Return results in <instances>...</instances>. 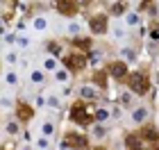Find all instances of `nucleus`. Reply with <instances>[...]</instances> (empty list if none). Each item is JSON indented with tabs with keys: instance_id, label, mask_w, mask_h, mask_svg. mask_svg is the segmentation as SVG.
Masks as SVG:
<instances>
[{
	"instance_id": "1",
	"label": "nucleus",
	"mask_w": 159,
	"mask_h": 150,
	"mask_svg": "<svg viewBox=\"0 0 159 150\" xmlns=\"http://www.w3.org/2000/svg\"><path fill=\"white\" fill-rule=\"evenodd\" d=\"M70 118L80 125H91L93 118H96V111H89V107H86L84 100H77L73 105V109H70Z\"/></svg>"
},
{
	"instance_id": "2",
	"label": "nucleus",
	"mask_w": 159,
	"mask_h": 150,
	"mask_svg": "<svg viewBox=\"0 0 159 150\" xmlns=\"http://www.w3.org/2000/svg\"><path fill=\"white\" fill-rule=\"evenodd\" d=\"M61 61L68 70H80V68H84L86 57H84V52H68V55H64Z\"/></svg>"
},
{
	"instance_id": "3",
	"label": "nucleus",
	"mask_w": 159,
	"mask_h": 150,
	"mask_svg": "<svg viewBox=\"0 0 159 150\" xmlns=\"http://www.w3.org/2000/svg\"><path fill=\"white\" fill-rule=\"evenodd\" d=\"M129 89H132L134 93L143 96L148 91V75L146 73H132L129 75Z\"/></svg>"
},
{
	"instance_id": "4",
	"label": "nucleus",
	"mask_w": 159,
	"mask_h": 150,
	"mask_svg": "<svg viewBox=\"0 0 159 150\" xmlns=\"http://www.w3.org/2000/svg\"><path fill=\"white\" fill-rule=\"evenodd\" d=\"M89 25H91L93 34H105V30H107V16H105V14H96Z\"/></svg>"
},
{
	"instance_id": "5",
	"label": "nucleus",
	"mask_w": 159,
	"mask_h": 150,
	"mask_svg": "<svg viewBox=\"0 0 159 150\" xmlns=\"http://www.w3.org/2000/svg\"><path fill=\"white\" fill-rule=\"evenodd\" d=\"M109 75H111V77H116V80H123V77L127 75V66H125V61H111V64H109Z\"/></svg>"
},
{
	"instance_id": "6",
	"label": "nucleus",
	"mask_w": 159,
	"mask_h": 150,
	"mask_svg": "<svg viewBox=\"0 0 159 150\" xmlns=\"http://www.w3.org/2000/svg\"><path fill=\"white\" fill-rule=\"evenodd\" d=\"M64 148H86V139L84 137H77V134H68L64 139Z\"/></svg>"
},
{
	"instance_id": "7",
	"label": "nucleus",
	"mask_w": 159,
	"mask_h": 150,
	"mask_svg": "<svg viewBox=\"0 0 159 150\" xmlns=\"http://www.w3.org/2000/svg\"><path fill=\"white\" fill-rule=\"evenodd\" d=\"M57 9H59L64 16H73L75 14V2L73 0H57Z\"/></svg>"
},
{
	"instance_id": "8",
	"label": "nucleus",
	"mask_w": 159,
	"mask_h": 150,
	"mask_svg": "<svg viewBox=\"0 0 159 150\" xmlns=\"http://www.w3.org/2000/svg\"><path fill=\"white\" fill-rule=\"evenodd\" d=\"M141 137L146 139V141H152V143H157V141H159L157 130H155V127H150V125H143V127H141Z\"/></svg>"
},
{
	"instance_id": "9",
	"label": "nucleus",
	"mask_w": 159,
	"mask_h": 150,
	"mask_svg": "<svg viewBox=\"0 0 159 150\" xmlns=\"http://www.w3.org/2000/svg\"><path fill=\"white\" fill-rule=\"evenodd\" d=\"M146 118H148V109L146 107H136V109L132 111V120L134 123H143Z\"/></svg>"
},
{
	"instance_id": "10",
	"label": "nucleus",
	"mask_w": 159,
	"mask_h": 150,
	"mask_svg": "<svg viewBox=\"0 0 159 150\" xmlns=\"http://www.w3.org/2000/svg\"><path fill=\"white\" fill-rule=\"evenodd\" d=\"M80 96H82L84 100H93V98H98V89H93V87L86 84V87L80 89Z\"/></svg>"
},
{
	"instance_id": "11",
	"label": "nucleus",
	"mask_w": 159,
	"mask_h": 150,
	"mask_svg": "<svg viewBox=\"0 0 159 150\" xmlns=\"http://www.w3.org/2000/svg\"><path fill=\"white\" fill-rule=\"evenodd\" d=\"M32 107H27V105H18V120H30L32 118Z\"/></svg>"
},
{
	"instance_id": "12",
	"label": "nucleus",
	"mask_w": 159,
	"mask_h": 150,
	"mask_svg": "<svg viewBox=\"0 0 159 150\" xmlns=\"http://www.w3.org/2000/svg\"><path fill=\"white\" fill-rule=\"evenodd\" d=\"M125 141H127V143H125L127 148H139V146H141V139H139V137H127Z\"/></svg>"
},
{
	"instance_id": "13",
	"label": "nucleus",
	"mask_w": 159,
	"mask_h": 150,
	"mask_svg": "<svg viewBox=\"0 0 159 150\" xmlns=\"http://www.w3.org/2000/svg\"><path fill=\"white\" fill-rule=\"evenodd\" d=\"M48 50H50V52H52V55H61V48L57 46L55 41H50V43H48Z\"/></svg>"
},
{
	"instance_id": "14",
	"label": "nucleus",
	"mask_w": 159,
	"mask_h": 150,
	"mask_svg": "<svg viewBox=\"0 0 159 150\" xmlns=\"http://www.w3.org/2000/svg\"><path fill=\"white\" fill-rule=\"evenodd\" d=\"M7 132H9V134H18V123H16V120H11V123L7 125Z\"/></svg>"
},
{
	"instance_id": "15",
	"label": "nucleus",
	"mask_w": 159,
	"mask_h": 150,
	"mask_svg": "<svg viewBox=\"0 0 159 150\" xmlns=\"http://www.w3.org/2000/svg\"><path fill=\"white\" fill-rule=\"evenodd\" d=\"M107 116H109V114H107V109H98V111H96V118H98V120H105Z\"/></svg>"
},
{
	"instance_id": "16",
	"label": "nucleus",
	"mask_w": 159,
	"mask_h": 150,
	"mask_svg": "<svg viewBox=\"0 0 159 150\" xmlns=\"http://www.w3.org/2000/svg\"><path fill=\"white\" fill-rule=\"evenodd\" d=\"M127 23L129 25H136V23H139V16H136V14H127Z\"/></svg>"
},
{
	"instance_id": "17",
	"label": "nucleus",
	"mask_w": 159,
	"mask_h": 150,
	"mask_svg": "<svg viewBox=\"0 0 159 150\" xmlns=\"http://www.w3.org/2000/svg\"><path fill=\"white\" fill-rule=\"evenodd\" d=\"M32 80H34V82H43V73H41V70H34V73H32Z\"/></svg>"
},
{
	"instance_id": "18",
	"label": "nucleus",
	"mask_w": 159,
	"mask_h": 150,
	"mask_svg": "<svg viewBox=\"0 0 159 150\" xmlns=\"http://www.w3.org/2000/svg\"><path fill=\"white\" fill-rule=\"evenodd\" d=\"M93 134H96L98 139H102V137H105V127H100V125H98L96 130H93Z\"/></svg>"
},
{
	"instance_id": "19",
	"label": "nucleus",
	"mask_w": 159,
	"mask_h": 150,
	"mask_svg": "<svg viewBox=\"0 0 159 150\" xmlns=\"http://www.w3.org/2000/svg\"><path fill=\"white\" fill-rule=\"evenodd\" d=\"M55 66H57V61H55V59H46V68H48V70H52Z\"/></svg>"
},
{
	"instance_id": "20",
	"label": "nucleus",
	"mask_w": 159,
	"mask_h": 150,
	"mask_svg": "<svg viewBox=\"0 0 159 150\" xmlns=\"http://www.w3.org/2000/svg\"><path fill=\"white\" fill-rule=\"evenodd\" d=\"M37 146H39V148H48V139H46V137L39 139V141H37Z\"/></svg>"
},
{
	"instance_id": "21",
	"label": "nucleus",
	"mask_w": 159,
	"mask_h": 150,
	"mask_svg": "<svg viewBox=\"0 0 159 150\" xmlns=\"http://www.w3.org/2000/svg\"><path fill=\"white\" fill-rule=\"evenodd\" d=\"M43 132H46V134H52V123H46V125H43Z\"/></svg>"
},
{
	"instance_id": "22",
	"label": "nucleus",
	"mask_w": 159,
	"mask_h": 150,
	"mask_svg": "<svg viewBox=\"0 0 159 150\" xmlns=\"http://www.w3.org/2000/svg\"><path fill=\"white\" fill-rule=\"evenodd\" d=\"M123 9H125V5H114V14H120Z\"/></svg>"
},
{
	"instance_id": "23",
	"label": "nucleus",
	"mask_w": 159,
	"mask_h": 150,
	"mask_svg": "<svg viewBox=\"0 0 159 150\" xmlns=\"http://www.w3.org/2000/svg\"><path fill=\"white\" fill-rule=\"evenodd\" d=\"M66 77H68V75L64 73V70H59V73H57V80H66Z\"/></svg>"
},
{
	"instance_id": "24",
	"label": "nucleus",
	"mask_w": 159,
	"mask_h": 150,
	"mask_svg": "<svg viewBox=\"0 0 159 150\" xmlns=\"http://www.w3.org/2000/svg\"><path fill=\"white\" fill-rule=\"evenodd\" d=\"M7 82H11V84H14V82H16V75L9 73V75H7Z\"/></svg>"
},
{
	"instance_id": "25",
	"label": "nucleus",
	"mask_w": 159,
	"mask_h": 150,
	"mask_svg": "<svg viewBox=\"0 0 159 150\" xmlns=\"http://www.w3.org/2000/svg\"><path fill=\"white\" fill-rule=\"evenodd\" d=\"M150 37H152V39H157V41H159V30H157V27H155V30H152V34H150Z\"/></svg>"
}]
</instances>
